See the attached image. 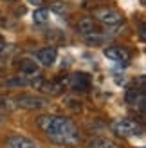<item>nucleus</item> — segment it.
I'll return each mask as SVG.
<instances>
[{"label": "nucleus", "mask_w": 146, "mask_h": 148, "mask_svg": "<svg viewBox=\"0 0 146 148\" xmlns=\"http://www.w3.org/2000/svg\"><path fill=\"white\" fill-rule=\"evenodd\" d=\"M36 125L50 141L60 146H74L79 143V130L65 116L45 114L36 119Z\"/></svg>", "instance_id": "f257e3e1"}, {"label": "nucleus", "mask_w": 146, "mask_h": 148, "mask_svg": "<svg viewBox=\"0 0 146 148\" xmlns=\"http://www.w3.org/2000/svg\"><path fill=\"white\" fill-rule=\"evenodd\" d=\"M110 128H112L114 134H117L121 137H139V136H143V127L137 121L128 119V117L112 121Z\"/></svg>", "instance_id": "f03ea898"}, {"label": "nucleus", "mask_w": 146, "mask_h": 148, "mask_svg": "<svg viewBox=\"0 0 146 148\" xmlns=\"http://www.w3.org/2000/svg\"><path fill=\"white\" fill-rule=\"evenodd\" d=\"M92 18L103 25H117L119 22H123V14L114 7H99V9L94 11Z\"/></svg>", "instance_id": "7ed1b4c3"}, {"label": "nucleus", "mask_w": 146, "mask_h": 148, "mask_svg": "<svg viewBox=\"0 0 146 148\" xmlns=\"http://www.w3.org/2000/svg\"><path fill=\"white\" fill-rule=\"evenodd\" d=\"M58 60V51L56 47L49 45V47H42L36 51L34 54V62L40 65V67H53Z\"/></svg>", "instance_id": "20e7f679"}, {"label": "nucleus", "mask_w": 146, "mask_h": 148, "mask_svg": "<svg viewBox=\"0 0 146 148\" xmlns=\"http://www.w3.org/2000/svg\"><path fill=\"white\" fill-rule=\"evenodd\" d=\"M90 76L87 72H74L69 76V88L74 92H89L90 90Z\"/></svg>", "instance_id": "39448f33"}, {"label": "nucleus", "mask_w": 146, "mask_h": 148, "mask_svg": "<svg viewBox=\"0 0 146 148\" xmlns=\"http://www.w3.org/2000/svg\"><path fill=\"white\" fill-rule=\"evenodd\" d=\"M14 105L27 110H40L47 107V99L38 98V96H18L14 98Z\"/></svg>", "instance_id": "423d86ee"}, {"label": "nucleus", "mask_w": 146, "mask_h": 148, "mask_svg": "<svg viewBox=\"0 0 146 148\" xmlns=\"http://www.w3.org/2000/svg\"><path fill=\"white\" fill-rule=\"evenodd\" d=\"M16 69H18V76H24L27 79L40 76V65L34 60H31V58H22V60H18Z\"/></svg>", "instance_id": "0eeeda50"}, {"label": "nucleus", "mask_w": 146, "mask_h": 148, "mask_svg": "<svg viewBox=\"0 0 146 148\" xmlns=\"http://www.w3.org/2000/svg\"><path fill=\"white\" fill-rule=\"evenodd\" d=\"M103 54L106 60H110L114 63H128L130 62V53L126 49H123V47H106L103 51Z\"/></svg>", "instance_id": "6e6552de"}, {"label": "nucleus", "mask_w": 146, "mask_h": 148, "mask_svg": "<svg viewBox=\"0 0 146 148\" xmlns=\"http://www.w3.org/2000/svg\"><path fill=\"white\" fill-rule=\"evenodd\" d=\"M7 148H40V145L34 141V139L27 137V136H20V134H14L11 137H7L5 141Z\"/></svg>", "instance_id": "1a4fd4ad"}, {"label": "nucleus", "mask_w": 146, "mask_h": 148, "mask_svg": "<svg viewBox=\"0 0 146 148\" xmlns=\"http://www.w3.org/2000/svg\"><path fill=\"white\" fill-rule=\"evenodd\" d=\"M76 31L79 34H83V36H94V34H99V25H98V22L94 20V18H81L78 22V25H76Z\"/></svg>", "instance_id": "9d476101"}, {"label": "nucleus", "mask_w": 146, "mask_h": 148, "mask_svg": "<svg viewBox=\"0 0 146 148\" xmlns=\"http://www.w3.org/2000/svg\"><path fill=\"white\" fill-rule=\"evenodd\" d=\"M87 148H119V145L110 137H105V136H98V137H92L89 139L87 143Z\"/></svg>", "instance_id": "9b49d317"}, {"label": "nucleus", "mask_w": 146, "mask_h": 148, "mask_svg": "<svg viewBox=\"0 0 146 148\" xmlns=\"http://www.w3.org/2000/svg\"><path fill=\"white\" fill-rule=\"evenodd\" d=\"M49 16H50V11L47 9V7H36L34 13H33L34 24H47V22H49Z\"/></svg>", "instance_id": "f8f14e48"}, {"label": "nucleus", "mask_w": 146, "mask_h": 148, "mask_svg": "<svg viewBox=\"0 0 146 148\" xmlns=\"http://www.w3.org/2000/svg\"><path fill=\"white\" fill-rule=\"evenodd\" d=\"M16 105H14V98H9L5 94H0V112H9V110H14Z\"/></svg>", "instance_id": "ddd939ff"}, {"label": "nucleus", "mask_w": 146, "mask_h": 148, "mask_svg": "<svg viewBox=\"0 0 146 148\" xmlns=\"http://www.w3.org/2000/svg\"><path fill=\"white\" fill-rule=\"evenodd\" d=\"M5 87H22V85H31V79H27L24 76H14L11 79H5Z\"/></svg>", "instance_id": "4468645a"}, {"label": "nucleus", "mask_w": 146, "mask_h": 148, "mask_svg": "<svg viewBox=\"0 0 146 148\" xmlns=\"http://www.w3.org/2000/svg\"><path fill=\"white\" fill-rule=\"evenodd\" d=\"M7 53H9V45H7L4 40H0V56H4Z\"/></svg>", "instance_id": "2eb2a0df"}, {"label": "nucleus", "mask_w": 146, "mask_h": 148, "mask_svg": "<svg viewBox=\"0 0 146 148\" xmlns=\"http://www.w3.org/2000/svg\"><path fill=\"white\" fill-rule=\"evenodd\" d=\"M53 9L61 13V11H65V4H63V2H60V0H56V2L53 4Z\"/></svg>", "instance_id": "dca6fc26"}, {"label": "nucleus", "mask_w": 146, "mask_h": 148, "mask_svg": "<svg viewBox=\"0 0 146 148\" xmlns=\"http://www.w3.org/2000/svg\"><path fill=\"white\" fill-rule=\"evenodd\" d=\"M27 4H31L34 7H42L43 4H45V0H27Z\"/></svg>", "instance_id": "f3484780"}, {"label": "nucleus", "mask_w": 146, "mask_h": 148, "mask_svg": "<svg viewBox=\"0 0 146 148\" xmlns=\"http://www.w3.org/2000/svg\"><path fill=\"white\" fill-rule=\"evenodd\" d=\"M4 74H5V65H4L2 62H0V78H2Z\"/></svg>", "instance_id": "a211bd4d"}, {"label": "nucleus", "mask_w": 146, "mask_h": 148, "mask_svg": "<svg viewBox=\"0 0 146 148\" xmlns=\"http://www.w3.org/2000/svg\"><path fill=\"white\" fill-rule=\"evenodd\" d=\"M4 121H5V117H4V114L0 112V125H4Z\"/></svg>", "instance_id": "6ab92c4d"}, {"label": "nucleus", "mask_w": 146, "mask_h": 148, "mask_svg": "<svg viewBox=\"0 0 146 148\" xmlns=\"http://www.w3.org/2000/svg\"><path fill=\"white\" fill-rule=\"evenodd\" d=\"M4 2H16V0H4Z\"/></svg>", "instance_id": "aec40b11"}, {"label": "nucleus", "mask_w": 146, "mask_h": 148, "mask_svg": "<svg viewBox=\"0 0 146 148\" xmlns=\"http://www.w3.org/2000/svg\"><path fill=\"white\" fill-rule=\"evenodd\" d=\"M139 148H144V146H139Z\"/></svg>", "instance_id": "412c9836"}]
</instances>
